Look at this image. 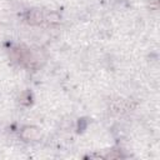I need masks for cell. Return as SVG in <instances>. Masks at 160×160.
I'll return each mask as SVG.
<instances>
[{
    "mask_svg": "<svg viewBox=\"0 0 160 160\" xmlns=\"http://www.w3.org/2000/svg\"><path fill=\"white\" fill-rule=\"evenodd\" d=\"M40 136V131L38 130V128H34V126H26L22 129L21 131V138L26 141L29 140H35Z\"/></svg>",
    "mask_w": 160,
    "mask_h": 160,
    "instance_id": "cell-1",
    "label": "cell"
},
{
    "mask_svg": "<svg viewBox=\"0 0 160 160\" xmlns=\"http://www.w3.org/2000/svg\"><path fill=\"white\" fill-rule=\"evenodd\" d=\"M44 19H45V16L42 15V12H41L40 10H31V11H29L28 15H26L28 22H30V24H32V25H38V24L42 22Z\"/></svg>",
    "mask_w": 160,
    "mask_h": 160,
    "instance_id": "cell-2",
    "label": "cell"
},
{
    "mask_svg": "<svg viewBox=\"0 0 160 160\" xmlns=\"http://www.w3.org/2000/svg\"><path fill=\"white\" fill-rule=\"evenodd\" d=\"M45 19H46L49 22H52V24H55V22H59V21H60V16H59L56 12H50L49 15H46V16H45Z\"/></svg>",
    "mask_w": 160,
    "mask_h": 160,
    "instance_id": "cell-3",
    "label": "cell"
}]
</instances>
